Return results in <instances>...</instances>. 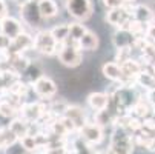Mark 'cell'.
<instances>
[{
	"mask_svg": "<svg viewBox=\"0 0 155 154\" xmlns=\"http://www.w3.org/2000/svg\"><path fill=\"white\" fill-rule=\"evenodd\" d=\"M110 149L115 154H132L135 148V142H134V136L129 131L123 129V128H114L112 136H110Z\"/></svg>",
	"mask_w": 155,
	"mask_h": 154,
	"instance_id": "cell-1",
	"label": "cell"
},
{
	"mask_svg": "<svg viewBox=\"0 0 155 154\" xmlns=\"http://www.w3.org/2000/svg\"><path fill=\"white\" fill-rule=\"evenodd\" d=\"M57 57H58V62L61 65L68 68H77L81 65L83 62V51L80 50V46L77 43H64V45L60 46L58 53H57Z\"/></svg>",
	"mask_w": 155,
	"mask_h": 154,
	"instance_id": "cell-2",
	"label": "cell"
},
{
	"mask_svg": "<svg viewBox=\"0 0 155 154\" xmlns=\"http://www.w3.org/2000/svg\"><path fill=\"white\" fill-rule=\"evenodd\" d=\"M60 50V45L52 37L51 31L48 29H40L34 36V51L43 54V56H54Z\"/></svg>",
	"mask_w": 155,
	"mask_h": 154,
	"instance_id": "cell-3",
	"label": "cell"
},
{
	"mask_svg": "<svg viewBox=\"0 0 155 154\" xmlns=\"http://www.w3.org/2000/svg\"><path fill=\"white\" fill-rule=\"evenodd\" d=\"M48 111H49V106H46L45 100L26 102L20 108V117L29 123H40V120L46 116Z\"/></svg>",
	"mask_w": 155,
	"mask_h": 154,
	"instance_id": "cell-4",
	"label": "cell"
},
{
	"mask_svg": "<svg viewBox=\"0 0 155 154\" xmlns=\"http://www.w3.org/2000/svg\"><path fill=\"white\" fill-rule=\"evenodd\" d=\"M64 6L68 14L78 22H84L92 15L91 0H64Z\"/></svg>",
	"mask_w": 155,
	"mask_h": 154,
	"instance_id": "cell-5",
	"label": "cell"
},
{
	"mask_svg": "<svg viewBox=\"0 0 155 154\" xmlns=\"http://www.w3.org/2000/svg\"><path fill=\"white\" fill-rule=\"evenodd\" d=\"M31 88H32L34 93H35L41 100H52V99L55 97V94H57V85H55V82H54L51 77H48V76L38 77V79L31 85Z\"/></svg>",
	"mask_w": 155,
	"mask_h": 154,
	"instance_id": "cell-6",
	"label": "cell"
},
{
	"mask_svg": "<svg viewBox=\"0 0 155 154\" xmlns=\"http://www.w3.org/2000/svg\"><path fill=\"white\" fill-rule=\"evenodd\" d=\"M86 143H89L91 146L92 145H98L101 140H103V134H104V129L98 125V123H95V122H87L78 133H77Z\"/></svg>",
	"mask_w": 155,
	"mask_h": 154,
	"instance_id": "cell-7",
	"label": "cell"
},
{
	"mask_svg": "<svg viewBox=\"0 0 155 154\" xmlns=\"http://www.w3.org/2000/svg\"><path fill=\"white\" fill-rule=\"evenodd\" d=\"M20 17H21V22L25 25H29L31 28H38L43 20L38 11V3L35 2H29L23 8H20Z\"/></svg>",
	"mask_w": 155,
	"mask_h": 154,
	"instance_id": "cell-8",
	"label": "cell"
},
{
	"mask_svg": "<svg viewBox=\"0 0 155 154\" xmlns=\"http://www.w3.org/2000/svg\"><path fill=\"white\" fill-rule=\"evenodd\" d=\"M0 33L5 37H8L9 40H14L25 31H23V25H21L20 20H17L11 15H6L0 20Z\"/></svg>",
	"mask_w": 155,
	"mask_h": 154,
	"instance_id": "cell-9",
	"label": "cell"
},
{
	"mask_svg": "<svg viewBox=\"0 0 155 154\" xmlns=\"http://www.w3.org/2000/svg\"><path fill=\"white\" fill-rule=\"evenodd\" d=\"M29 50H34V37L28 33H21L17 39L11 40V46L8 53L9 54H25Z\"/></svg>",
	"mask_w": 155,
	"mask_h": 154,
	"instance_id": "cell-10",
	"label": "cell"
},
{
	"mask_svg": "<svg viewBox=\"0 0 155 154\" xmlns=\"http://www.w3.org/2000/svg\"><path fill=\"white\" fill-rule=\"evenodd\" d=\"M87 105L94 113L106 111L110 106V96L107 93H91L87 96Z\"/></svg>",
	"mask_w": 155,
	"mask_h": 154,
	"instance_id": "cell-11",
	"label": "cell"
},
{
	"mask_svg": "<svg viewBox=\"0 0 155 154\" xmlns=\"http://www.w3.org/2000/svg\"><path fill=\"white\" fill-rule=\"evenodd\" d=\"M101 74H103L106 79H109L110 82H115V83H118V85H121L123 80H124L121 65H120L118 62H106V63H103Z\"/></svg>",
	"mask_w": 155,
	"mask_h": 154,
	"instance_id": "cell-12",
	"label": "cell"
},
{
	"mask_svg": "<svg viewBox=\"0 0 155 154\" xmlns=\"http://www.w3.org/2000/svg\"><path fill=\"white\" fill-rule=\"evenodd\" d=\"M17 80H20V74H17L15 71H12L9 68L0 70V96L8 94Z\"/></svg>",
	"mask_w": 155,
	"mask_h": 154,
	"instance_id": "cell-13",
	"label": "cell"
},
{
	"mask_svg": "<svg viewBox=\"0 0 155 154\" xmlns=\"http://www.w3.org/2000/svg\"><path fill=\"white\" fill-rule=\"evenodd\" d=\"M129 113L134 117L140 119V120H144V119H147V117H150L153 114V106L147 102V99L144 96H141L140 100L134 105V108H132Z\"/></svg>",
	"mask_w": 155,
	"mask_h": 154,
	"instance_id": "cell-14",
	"label": "cell"
},
{
	"mask_svg": "<svg viewBox=\"0 0 155 154\" xmlns=\"http://www.w3.org/2000/svg\"><path fill=\"white\" fill-rule=\"evenodd\" d=\"M112 42H114V45H115V48H117V50H123V48H129V50H132V48L135 46L137 39H135L134 36H132L129 31L117 29V33L114 34Z\"/></svg>",
	"mask_w": 155,
	"mask_h": 154,
	"instance_id": "cell-15",
	"label": "cell"
},
{
	"mask_svg": "<svg viewBox=\"0 0 155 154\" xmlns=\"http://www.w3.org/2000/svg\"><path fill=\"white\" fill-rule=\"evenodd\" d=\"M64 117H68L74 122V125L77 126V129L80 131L86 123H87V119H86V114H84V109L77 106V105H69V108L66 109L64 113Z\"/></svg>",
	"mask_w": 155,
	"mask_h": 154,
	"instance_id": "cell-16",
	"label": "cell"
},
{
	"mask_svg": "<svg viewBox=\"0 0 155 154\" xmlns=\"http://www.w3.org/2000/svg\"><path fill=\"white\" fill-rule=\"evenodd\" d=\"M132 17H134V20H138L144 25H149L155 20V12L146 5H135L132 8Z\"/></svg>",
	"mask_w": 155,
	"mask_h": 154,
	"instance_id": "cell-17",
	"label": "cell"
},
{
	"mask_svg": "<svg viewBox=\"0 0 155 154\" xmlns=\"http://www.w3.org/2000/svg\"><path fill=\"white\" fill-rule=\"evenodd\" d=\"M8 126H9V129L12 131V133L17 136V139L20 140V139H23V137H26V136L29 134V126H31V123L26 122L25 119H21V117L18 116V117L12 119Z\"/></svg>",
	"mask_w": 155,
	"mask_h": 154,
	"instance_id": "cell-18",
	"label": "cell"
},
{
	"mask_svg": "<svg viewBox=\"0 0 155 154\" xmlns=\"http://www.w3.org/2000/svg\"><path fill=\"white\" fill-rule=\"evenodd\" d=\"M0 116L12 120V119L20 116V109L11 100H8L5 96H2V99H0Z\"/></svg>",
	"mask_w": 155,
	"mask_h": 154,
	"instance_id": "cell-19",
	"label": "cell"
},
{
	"mask_svg": "<svg viewBox=\"0 0 155 154\" xmlns=\"http://www.w3.org/2000/svg\"><path fill=\"white\" fill-rule=\"evenodd\" d=\"M98 45H100V39H98L97 33L89 31V29H87V33L84 34V37L78 43L81 51H97Z\"/></svg>",
	"mask_w": 155,
	"mask_h": 154,
	"instance_id": "cell-20",
	"label": "cell"
},
{
	"mask_svg": "<svg viewBox=\"0 0 155 154\" xmlns=\"http://www.w3.org/2000/svg\"><path fill=\"white\" fill-rule=\"evenodd\" d=\"M38 11L43 20H49L58 15V5L55 3V0H43L38 3Z\"/></svg>",
	"mask_w": 155,
	"mask_h": 154,
	"instance_id": "cell-21",
	"label": "cell"
},
{
	"mask_svg": "<svg viewBox=\"0 0 155 154\" xmlns=\"http://www.w3.org/2000/svg\"><path fill=\"white\" fill-rule=\"evenodd\" d=\"M52 37L55 39V42L58 45H64V43L69 42V23H61V25H57L54 26L52 29H49Z\"/></svg>",
	"mask_w": 155,
	"mask_h": 154,
	"instance_id": "cell-22",
	"label": "cell"
},
{
	"mask_svg": "<svg viewBox=\"0 0 155 154\" xmlns=\"http://www.w3.org/2000/svg\"><path fill=\"white\" fill-rule=\"evenodd\" d=\"M87 33L86 26L80 22H74V23H69V42L71 43H80V40L84 37V34Z\"/></svg>",
	"mask_w": 155,
	"mask_h": 154,
	"instance_id": "cell-23",
	"label": "cell"
},
{
	"mask_svg": "<svg viewBox=\"0 0 155 154\" xmlns=\"http://www.w3.org/2000/svg\"><path fill=\"white\" fill-rule=\"evenodd\" d=\"M3 151H5V154H28V151L23 148V145H21L20 140H17L15 143H12L11 146H8Z\"/></svg>",
	"mask_w": 155,
	"mask_h": 154,
	"instance_id": "cell-24",
	"label": "cell"
},
{
	"mask_svg": "<svg viewBox=\"0 0 155 154\" xmlns=\"http://www.w3.org/2000/svg\"><path fill=\"white\" fill-rule=\"evenodd\" d=\"M103 2V6L107 9V11H112V9H118V8H123L126 5L124 0H101Z\"/></svg>",
	"mask_w": 155,
	"mask_h": 154,
	"instance_id": "cell-25",
	"label": "cell"
},
{
	"mask_svg": "<svg viewBox=\"0 0 155 154\" xmlns=\"http://www.w3.org/2000/svg\"><path fill=\"white\" fill-rule=\"evenodd\" d=\"M147 42L150 43H155V20L152 22V23L147 25V29H146V37H144Z\"/></svg>",
	"mask_w": 155,
	"mask_h": 154,
	"instance_id": "cell-26",
	"label": "cell"
},
{
	"mask_svg": "<svg viewBox=\"0 0 155 154\" xmlns=\"http://www.w3.org/2000/svg\"><path fill=\"white\" fill-rule=\"evenodd\" d=\"M11 46V40L0 33V51H8Z\"/></svg>",
	"mask_w": 155,
	"mask_h": 154,
	"instance_id": "cell-27",
	"label": "cell"
},
{
	"mask_svg": "<svg viewBox=\"0 0 155 154\" xmlns=\"http://www.w3.org/2000/svg\"><path fill=\"white\" fill-rule=\"evenodd\" d=\"M146 99H147V102L153 106V109H155V88H153V90H150V91H147L146 94Z\"/></svg>",
	"mask_w": 155,
	"mask_h": 154,
	"instance_id": "cell-28",
	"label": "cell"
},
{
	"mask_svg": "<svg viewBox=\"0 0 155 154\" xmlns=\"http://www.w3.org/2000/svg\"><path fill=\"white\" fill-rule=\"evenodd\" d=\"M6 15H8V6L5 3V0H0V20Z\"/></svg>",
	"mask_w": 155,
	"mask_h": 154,
	"instance_id": "cell-29",
	"label": "cell"
},
{
	"mask_svg": "<svg viewBox=\"0 0 155 154\" xmlns=\"http://www.w3.org/2000/svg\"><path fill=\"white\" fill-rule=\"evenodd\" d=\"M12 2H14L18 8H23L25 5H28L29 2H32V0H12Z\"/></svg>",
	"mask_w": 155,
	"mask_h": 154,
	"instance_id": "cell-30",
	"label": "cell"
},
{
	"mask_svg": "<svg viewBox=\"0 0 155 154\" xmlns=\"http://www.w3.org/2000/svg\"><path fill=\"white\" fill-rule=\"evenodd\" d=\"M100 154H115V152L109 148V149H106V151H103V152H100Z\"/></svg>",
	"mask_w": 155,
	"mask_h": 154,
	"instance_id": "cell-31",
	"label": "cell"
},
{
	"mask_svg": "<svg viewBox=\"0 0 155 154\" xmlns=\"http://www.w3.org/2000/svg\"><path fill=\"white\" fill-rule=\"evenodd\" d=\"M124 2H126V3H134L135 0H124Z\"/></svg>",
	"mask_w": 155,
	"mask_h": 154,
	"instance_id": "cell-32",
	"label": "cell"
},
{
	"mask_svg": "<svg viewBox=\"0 0 155 154\" xmlns=\"http://www.w3.org/2000/svg\"><path fill=\"white\" fill-rule=\"evenodd\" d=\"M34 154H46V151H38V152H34Z\"/></svg>",
	"mask_w": 155,
	"mask_h": 154,
	"instance_id": "cell-33",
	"label": "cell"
},
{
	"mask_svg": "<svg viewBox=\"0 0 155 154\" xmlns=\"http://www.w3.org/2000/svg\"><path fill=\"white\" fill-rule=\"evenodd\" d=\"M89 154H100V152H97V151H94V149H92V151H91Z\"/></svg>",
	"mask_w": 155,
	"mask_h": 154,
	"instance_id": "cell-34",
	"label": "cell"
},
{
	"mask_svg": "<svg viewBox=\"0 0 155 154\" xmlns=\"http://www.w3.org/2000/svg\"><path fill=\"white\" fill-rule=\"evenodd\" d=\"M32 2H35V3H40V2H43V0H32Z\"/></svg>",
	"mask_w": 155,
	"mask_h": 154,
	"instance_id": "cell-35",
	"label": "cell"
},
{
	"mask_svg": "<svg viewBox=\"0 0 155 154\" xmlns=\"http://www.w3.org/2000/svg\"><path fill=\"white\" fill-rule=\"evenodd\" d=\"M71 154H77V152H74V151H72V152H71Z\"/></svg>",
	"mask_w": 155,
	"mask_h": 154,
	"instance_id": "cell-36",
	"label": "cell"
}]
</instances>
